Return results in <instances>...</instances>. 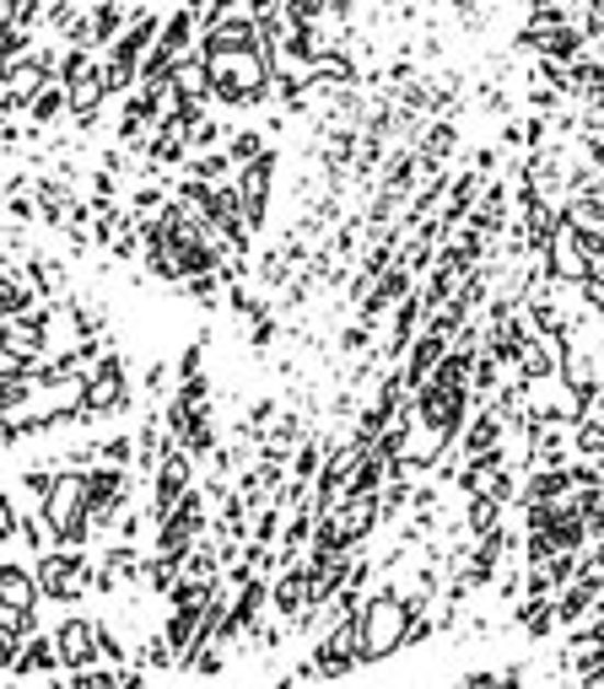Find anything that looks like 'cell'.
I'll list each match as a JSON object with an SVG mask.
<instances>
[{"label":"cell","instance_id":"cell-1","mask_svg":"<svg viewBox=\"0 0 604 689\" xmlns=\"http://www.w3.org/2000/svg\"><path fill=\"white\" fill-rule=\"evenodd\" d=\"M27 604H33V587H27V576H22L16 565H0V609H16V615H27Z\"/></svg>","mask_w":604,"mask_h":689}]
</instances>
